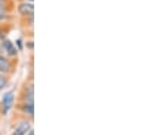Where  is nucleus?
<instances>
[{"instance_id":"f257e3e1","label":"nucleus","mask_w":147,"mask_h":135,"mask_svg":"<svg viewBox=\"0 0 147 135\" xmlns=\"http://www.w3.org/2000/svg\"><path fill=\"white\" fill-rule=\"evenodd\" d=\"M16 102L34 103V80L32 70L29 75H26L25 80L22 82L18 93L16 96Z\"/></svg>"},{"instance_id":"f03ea898","label":"nucleus","mask_w":147,"mask_h":135,"mask_svg":"<svg viewBox=\"0 0 147 135\" xmlns=\"http://www.w3.org/2000/svg\"><path fill=\"white\" fill-rule=\"evenodd\" d=\"M34 119L25 117L16 111H13L10 123H11V134L10 135H26L28 132L32 128Z\"/></svg>"},{"instance_id":"7ed1b4c3","label":"nucleus","mask_w":147,"mask_h":135,"mask_svg":"<svg viewBox=\"0 0 147 135\" xmlns=\"http://www.w3.org/2000/svg\"><path fill=\"white\" fill-rule=\"evenodd\" d=\"M18 57L16 58H11V57H7L6 55H0V73L13 77L16 72H17V67H18Z\"/></svg>"},{"instance_id":"20e7f679","label":"nucleus","mask_w":147,"mask_h":135,"mask_svg":"<svg viewBox=\"0 0 147 135\" xmlns=\"http://www.w3.org/2000/svg\"><path fill=\"white\" fill-rule=\"evenodd\" d=\"M15 102H16V94H15L14 90H10L3 94V97L0 101V111H1L2 117L7 116V114L13 109Z\"/></svg>"},{"instance_id":"39448f33","label":"nucleus","mask_w":147,"mask_h":135,"mask_svg":"<svg viewBox=\"0 0 147 135\" xmlns=\"http://www.w3.org/2000/svg\"><path fill=\"white\" fill-rule=\"evenodd\" d=\"M15 10L18 15V17H30L34 16V2L30 1H24V0H18Z\"/></svg>"},{"instance_id":"423d86ee","label":"nucleus","mask_w":147,"mask_h":135,"mask_svg":"<svg viewBox=\"0 0 147 135\" xmlns=\"http://www.w3.org/2000/svg\"><path fill=\"white\" fill-rule=\"evenodd\" d=\"M14 111L29 117L31 119H34V103H29V102H15L13 107Z\"/></svg>"},{"instance_id":"0eeeda50","label":"nucleus","mask_w":147,"mask_h":135,"mask_svg":"<svg viewBox=\"0 0 147 135\" xmlns=\"http://www.w3.org/2000/svg\"><path fill=\"white\" fill-rule=\"evenodd\" d=\"M2 50H3V55H6L7 57H11V58H16L18 57V50L15 45V43L7 36L5 37L2 41Z\"/></svg>"},{"instance_id":"6e6552de","label":"nucleus","mask_w":147,"mask_h":135,"mask_svg":"<svg viewBox=\"0 0 147 135\" xmlns=\"http://www.w3.org/2000/svg\"><path fill=\"white\" fill-rule=\"evenodd\" d=\"M33 26H34V16L20 17V29L24 34L31 33L33 35Z\"/></svg>"},{"instance_id":"1a4fd4ad","label":"nucleus","mask_w":147,"mask_h":135,"mask_svg":"<svg viewBox=\"0 0 147 135\" xmlns=\"http://www.w3.org/2000/svg\"><path fill=\"white\" fill-rule=\"evenodd\" d=\"M14 18H15L14 13H10V11L5 10V9H0V24L13 23Z\"/></svg>"},{"instance_id":"9d476101","label":"nucleus","mask_w":147,"mask_h":135,"mask_svg":"<svg viewBox=\"0 0 147 135\" xmlns=\"http://www.w3.org/2000/svg\"><path fill=\"white\" fill-rule=\"evenodd\" d=\"M15 6H16L15 0H0V9H5L10 13H14Z\"/></svg>"},{"instance_id":"9b49d317","label":"nucleus","mask_w":147,"mask_h":135,"mask_svg":"<svg viewBox=\"0 0 147 135\" xmlns=\"http://www.w3.org/2000/svg\"><path fill=\"white\" fill-rule=\"evenodd\" d=\"M11 29H13V23L0 24V40H3L5 37H7L8 33L11 31Z\"/></svg>"},{"instance_id":"f8f14e48","label":"nucleus","mask_w":147,"mask_h":135,"mask_svg":"<svg viewBox=\"0 0 147 135\" xmlns=\"http://www.w3.org/2000/svg\"><path fill=\"white\" fill-rule=\"evenodd\" d=\"M10 78H11V77L6 76V75H3V74L0 73V91H2L3 89H6V88L9 86V84H10Z\"/></svg>"},{"instance_id":"ddd939ff","label":"nucleus","mask_w":147,"mask_h":135,"mask_svg":"<svg viewBox=\"0 0 147 135\" xmlns=\"http://www.w3.org/2000/svg\"><path fill=\"white\" fill-rule=\"evenodd\" d=\"M15 45H16V48H17L18 51H22V50H23V47H24V41L20 37V39H17V40L15 41Z\"/></svg>"},{"instance_id":"4468645a","label":"nucleus","mask_w":147,"mask_h":135,"mask_svg":"<svg viewBox=\"0 0 147 135\" xmlns=\"http://www.w3.org/2000/svg\"><path fill=\"white\" fill-rule=\"evenodd\" d=\"M2 40H0V55H2L3 53V50H2V42H1Z\"/></svg>"},{"instance_id":"2eb2a0df","label":"nucleus","mask_w":147,"mask_h":135,"mask_svg":"<svg viewBox=\"0 0 147 135\" xmlns=\"http://www.w3.org/2000/svg\"><path fill=\"white\" fill-rule=\"evenodd\" d=\"M26 135H34V131H33V128H31V130L28 132V134Z\"/></svg>"},{"instance_id":"dca6fc26","label":"nucleus","mask_w":147,"mask_h":135,"mask_svg":"<svg viewBox=\"0 0 147 135\" xmlns=\"http://www.w3.org/2000/svg\"><path fill=\"white\" fill-rule=\"evenodd\" d=\"M24 1H30V2H34V0H24Z\"/></svg>"},{"instance_id":"f3484780","label":"nucleus","mask_w":147,"mask_h":135,"mask_svg":"<svg viewBox=\"0 0 147 135\" xmlns=\"http://www.w3.org/2000/svg\"><path fill=\"white\" fill-rule=\"evenodd\" d=\"M1 117H2V115H1V111H0V120H1Z\"/></svg>"},{"instance_id":"a211bd4d","label":"nucleus","mask_w":147,"mask_h":135,"mask_svg":"<svg viewBox=\"0 0 147 135\" xmlns=\"http://www.w3.org/2000/svg\"><path fill=\"white\" fill-rule=\"evenodd\" d=\"M0 135H3V134H2V133H1V131H0Z\"/></svg>"}]
</instances>
